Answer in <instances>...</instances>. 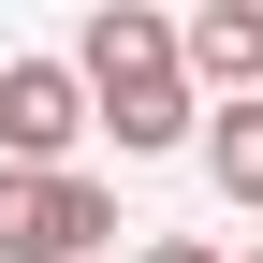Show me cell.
<instances>
[{
    "instance_id": "1",
    "label": "cell",
    "mask_w": 263,
    "mask_h": 263,
    "mask_svg": "<svg viewBox=\"0 0 263 263\" xmlns=\"http://www.w3.org/2000/svg\"><path fill=\"white\" fill-rule=\"evenodd\" d=\"M73 88H88V132H117V161H176L205 146V103L176 73V15L161 0H103L73 29Z\"/></svg>"
},
{
    "instance_id": "2",
    "label": "cell",
    "mask_w": 263,
    "mask_h": 263,
    "mask_svg": "<svg viewBox=\"0 0 263 263\" xmlns=\"http://www.w3.org/2000/svg\"><path fill=\"white\" fill-rule=\"evenodd\" d=\"M117 190L103 176H0V263H103Z\"/></svg>"
},
{
    "instance_id": "3",
    "label": "cell",
    "mask_w": 263,
    "mask_h": 263,
    "mask_svg": "<svg viewBox=\"0 0 263 263\" xmlns=\"http://www.w3.org/2000/svg\"><path fill=\"white\" fill-rule=\"evenodd\" d=\"M73 146H88L73 59H0V176H73Z\"/></svg>"
},
{
    "instance_id": "4",
    "label": "cell",
    "mask_w": 263,
    "mask_h": 263,
    "mask_svg": "<svg viewBox=\"0 0 263 263\" xmlns=\"http://www.w3.org/2000/svg\"><path fill=\"white\" fill-rule=\"evenodd\" d=\"M176 73L190 103H263V0H205V15H176Z\"/></svg>"
},
{
    "instance_id": "5",
    "label": "cell",
    "mask_w": 263,
    "mask_h": 263,
    "mask_svg": "<svg viewBox=\"0 0 263 263\" xmlns=\"http://www.w3.org/2000/svg\"><path fill=\"white\" fill-rule=\"evenodd\" d=\"M205 176H219V205L263 219V103H219L205 117Z\"/></svg>"
},
{
    "instance_id": "6",
    "label": "cell",
    "mask_w": 263,
    "mask_h": 263,
    "mask_svg": "<svg viewBox=\"0 0 263 263\" xmlns=\"http://www.w3.org/2000/svg\"><path fill=\"white\" fill-rule=\"evenodd\" d=\"M146 263H219V249H205V234H161V249H146Z\"/></svg>"
},
{
    "instance_id": "7",
    "label": "cell",
    "mask_w": 263,
    "mask_h": 263,
    "mask_svg": "<svg viewBox=\"0 0 263 263\" xmlns=\"http://www.w3.org/2000/svg\"><path fill=\"white\" fill-rule=\"evenodd\" d=\"M249 263H263V249H249Z\"/></svg>"
}]
</instances>
